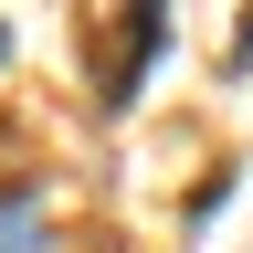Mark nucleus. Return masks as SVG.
<instances>
[{"instance_id":"obj_2","label":"nucleus","mask_w":253,"mask_h":253,"mask_svg":"<svg viewBox=\"0 0 253 253\" xmlns=\"http://www.w3.org/2000/svg\"><path fill=\"white\" fill-rule=\"evenodd\" d=\"M0 63H11V21H0Z\"/></svg>"},{"instance_id":"obj_1","label":"nucleus","mask_w":253,"mask_h":253,"mask_svg":"<svg viewBox=\"0 0 253 253\" xmlns=\"http://www.w3.org/2000/svg\"><path fill=\"white\" fill-rule=\"evenodd\" d=\"M32 243H42V201L11 190V201H0V253H32Z\"/></svg>"}]
</instances>
